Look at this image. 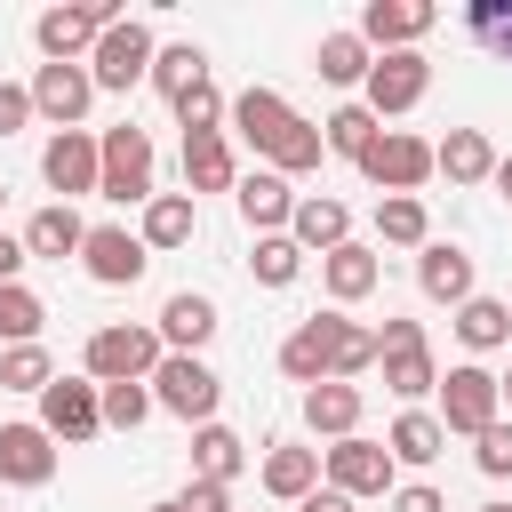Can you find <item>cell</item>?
<instances>
[{
  "label": "cell",
  "instance_id": "cell-49",
  "mask_svg": "<svg viewBox=\"0 0 512 512\" xmlns=\"http://www.w3.org/2000/svg\"><path fill=\"white\" fill-rule=\"evenodd\" d=\"M296 512H352V496H344V488H312Z\"/></svg>",
  "mask_w": 512,
  "mask_h": 512
},
{
  "label": "cell",
  "instance_id": "cell-18",
  "mask_svg": "<svg viewBox=\"0 0 512 512\" xmlns=\"http://www.w3.org/2000/svg\"><path fill=\"white\" fill-rule=\"evenodd\" d=\"M0 480L8 488H48L56 480V440L40 424H0Z\"/></svg>",
  "mask_w": 512,
  "mask_h": 512
},
{
  "label": "cell",
  "instance_id": "cell-33",
  "mask_svg": "<svg viewBox=\"0 0 512 512\" xmlns=\"http://www.w3.org/2000/svg\"><path fill=\"white\" fill-rule=\"evenodd\" d=\"M368 72H376V48L360 40V32H328L320 40V80H336V88H368Z\"/></svg>",
  "mask_w": 512,
  "mask_h": 512
},
{
  "label": "cell",
  "instance_id": "cell-6",
  "mask_svg": "<svg viewBox=\"0 0 512 512\" xmlns=\"http://www.w3.org/2000/svg\"><path fill=\"white\" fill-rule=\"evenodd\" d=\"M152 400H160L168 416H184V424H216L224 384H216V368H208L200 352H168V360L152 368Z\"/></svg>",
  "mask_w": 512,
  "mask_h": 512
},
{
  "label": "cell",
  "instance_id": "cell-14",
  "mask_svg": "<svg viewBox=\"0 0 512 512\" xmlns=\"http://www.w3.org/2000/svg\"><path fill=\"white\" fill-rule=\"evenodd\" d=\"M40 176H48L64 200H80V192H96V184H104V144H96L88 128H56V136H48V152H40Z\"/></svg>",
  "mask_w": 512,
  "mask_h": 512
},
{
  "label": "cell",
  "instance_id": "cell-10",
  "mask_svg": "<svg viewBox=\"0 0 512 512\" xmlns=\"http://www.w3.org/2000/svg\"><path fill=\"white\" fill-rule=\"evenodd\" d=\"M360 176H368V184H384V200H416V184L432 176V144H424V136H408V128H384V136H376V152L360 160Z\"/></svg>",
  "mask_w": 512,
  "mask_h": 512
},
{
  "label": "cell",
  "instance_id": "cell-30",
  "mask_svg": "<svg viewBox=\"0 0 512 512\" xmlns=\"http://www.w3.org/2000/svg\"><path fill=\"white\" fill-rule=\"evenodd\" d=\"M240 464H248V448H240V432H224V424H200L192 432V480H240Z\"/></svg>",
  "mask_w": 512,
  "mask_h": 512
},
{
  "label": "cell",
  "instance_id": "cell-15",
  "mask_svg": "<svg viewBox=\"0 0 512 512\" xmlns=\"http://www.w3.org/2000/svg\"><path fill=\"white\" fill-rule=\"evenodd\" d=\"M80 264H88V280H104V288H136L144 264H152V248H144V232H128V224H88Z\"/></svg>",
  "mask_w": 512,
  "mask_h": 512
},
{
  "label": "cell",
  "instance_id": "cell-53",
  "mask_svg": "<svg viewBox=\"0 0 512 512\" xmlns=\"http://www.w3.org/2000/svg\"><path fill=\"white\" fill-rule=\"evenodd\" d=\"M480 512H512V504H480Z\"/></svg>",
  "mask_w": 512,
  "mask_h": 512
},
{
  "label": "cell",
  "instance_id": "cell-45",
  "mask_svg": "<svg viewBox=\"0 0 512 512\" xmlns=\"http://www.w3.org/2000/svg\"><path fill=\"white\" fill-rule=\"evenodd\" d=\"M384 504H392V512H448V496H440L432 480H408V488H392Z\"/></svg>",
  "mask_w": 512,
  "mask_h": 512
},
{
  "label": "cell",
  "instance_id": "cell-4",
  "mask_svg": "<svg viewBox=\"0 0 512 512\" xmlns=\"http://www.w3.org/2000/svg\"><path fill=\"white\" fill-rule=\"evenodd\" d=\"M432 416H440V432L480 440V432L504 416V384H496L480 360H464V368H448V376H440V408H432Z\"/></svg>",
  "mask_w": 512,
  "mask_h": 512
},
{
  "label": "cell",
  "instance_id": "cell-42",
  "mask_svg": "<svg viewBox=\"0 0 512 512\" xmlns=\"http://www.w3.org/2000/svg\"><path fill=\"white\" fill-rule=\"evenodd\" d=\"M464 24H472V40H480V48L512 56V0H472V8H464Z\"/></svg>",
  "mask_w": 512,
  "mask_h": 512
},
{
  "label": "cell",
  "instance_id": "cell-41",
  "mask_svg": "<svg viewBox=\"0 0 512 512\" xmlns=\"http://www.w3.org/2000/svg\"><path fill=\"white\" fill-rule=\"evenodd\" d=\"M152 408H160L152 384H104V424H112V432H136Z\"/></svg>",
  "mask_w": 512,
  "mask_h": 512
},
{
  "label": "cell",
  "instance_id": "cell-51",
  "mask_svg": "<svg viewBox=\"0 0 512 512\" xmlns=\"http://www.w3.org/2000/svg\"><path fill=\"white\" fill-rule=\"evenodd\" d=\"M496 384H504V408H512V376H496Z\"/></svg>",
  "mask_w": 512,
  "mask_h": 512
},
{
  "label": "cell",
  "instance_id": "cell-16",
  "mask_svg": "<svg viewBox=\"0 0 512 512\" xmlns=\"http://www.w3.org/2000/svg\"><path fill=\"white\" fill-rule=\"evenodd\" d=\"M88 104H96V72H88V64H40V72H32V112H40V120L80 128Z\"/></svg>",
  "mask_w": 512,
  "mask_h": 512
},
{
  "label": "cell",
  "instance_id": "cell-22",
  "mask_svg": "<svg viewBox=\"0 0 512 512\" xmlns=\"http://www.w3.org/2000/svg\"><path fill=\"white\" fill-rule=\"evenodd\" d=\"M288 240H296L304 256H336V248L352 240V208L312 192V200H296V224H288Z\"/></svg>",
  "mask_w": 512,
  "mask_h": 512
},
{
  "label": "cell",
  "instance_id": "cell-25",
  "mask_svg": "<svg viewBox=\"0 0 512 512\" xmlns=\"http://www.w3.org/2000/svg\"><path fill=\"white\" fill-rule=\"evenodd\" d=\"M24 248H32V256H56V264H64V256H80V248H88L80 208H72V200H48V208L24 224Z\"/></svg>",
  "mask_w": 512,
  "mask_h": 512
},
{
  "label": "cell",
  "instance_id": "cell-43",
  "mask_svg": "<svg viewBox=\"0 0 512 512\" xmlns=\"http://www.w3.org/2000/svg\"><path fill=\"white\" fill-rule=\"evenodd\" d=\"M368 368H376V328H352L344 320V336H336V384H352Z\"/></svg>",
  "mask_w": 512,
  "mask_h": 512
},
{
  "label": "cell",
  "instance_id": "cell-39",
  "mask_svg": "<svg viewBox=\"0 0 512 512\" xmlns=\"http://www.w3.org/2000/svg\"><path fill=\"white\" fill-rule=\"evenodd\" d=\"M0 384H8V392H48L56 368H48L40 344H8V352H0Z\"/></svg>",
  "mask_w": 512,
  "mask_h": 512
},
{
  "label": "cell",
  "instance_id": "cell-35",
  "mask_svg": "<svg viewBox=\"0 0 512 512\" xmlns=\"http://www.w3.org/2000/svg\"><path fill=\"white\" fill-rule=\"evenodd\" d=\"M456 336H464L472 352H496V344H512V304H496V296H472V304H456Z\"/></svg>",
  "mask_w": 512,
  "mask_h": 512
},
{
  "label": "cell",
  "instance_id": "cell-44",
  "mask_svg": "<svg viewBox=\"0 0 512 512\" xmlns=\"http://www.w3.org/2000/svg\"><path fill=\"white\" fill-rule=\"evenodd\" d=\"M472 464H480L488 480H512V424H504V416H496V424L472 440Z\"/></svg>",
  "mask_w": 512,
  "mask_h": 512
},
{
  "label": "cell",
  "instance_id": "cell-2",
  "mask_svg": "<svg viewBox=\"0 0 512 512\" xmlns=\"http://www.w3.org/2000/svg\"><path fill=\"white\" fill-rule=\"evenodd\" d=\"M160 360H168L160 328H136V320L96 328V336H88V352H80L88 384H152V368H160Z\"/></svg>",
  "mask_w": 512,
  "mask_h": 512
},
{
  "label": "cell",
  "instance_id": "cell-13",
  "mask_svg": "<svg viewBox=\"0 0 512 512\" xmlns=\"http://www.w3.org/2000/svg\"><path fill=\"white\" fill-rule=\"evenodd\" d=\"M152 32L136 24V16H120L104 40H96V56H88V72H96V88H136V80H152Z\"/></svg>",
  "mask_w": 512,
  "mask_h": 512
},
{
  "label": "cell",
  "instance_id": "cell-9",
  "mask_svg": "<svg viewBox=\"0 0 512 512\" xmlns=\"http://www.w3.org/2000/svg\"><path fill=\"white\" fill-rule=\"evenodd\" d=\"M424 88H432V56L424 48H392V56H376V72H368V112L376 120H392V112H416L424 104Z\"/></svg>",
  "mask_w": 512,
  "mask_h": 512
},
{
  "label": "cell",
  "instance_id": "cell-32",
  "mask_svg": "<svg viewBox=\"0 0 512 512\" xmlns=\"http://www.w3.org/2000/svg\"><path fill=\"white\" fill-rule=\"evenodd\" d=\"M320 136H328V152H344V160H368V152H376V136H384V120H376L368 104H336V112L320 120Z\"/></svg>",
  "mask_w": 512,
  "mask_h": 512
},
{
  "label": "cell",
  "instance_id": "cell-52",
  "mask_svg": "<svg viewBox=\"0 0 512 512\" xmlns=\"http://www.w3.org/2000/svg\"><path fill=\"white\" fill-rule=\"evenodd\" d=\"M152 512H184V504H176V496H168V504H152Z\"/></svg>",
  "mask_w": 512,
  "mask_h": 512
},
{
  "label": "cell",
  "instance_id": "cell-17",
  "mask_svg": "<svg viewBox=\"0 0 512 512\" xmlns=\"http://www.w3.org/2000/svg\"><path fill=\"white\" fill-rule=\"evenodd\" d=\"M432 24H440V8H432V0H368V8H360V40H368L376 56L416 48Z\"/></svg>",
  "mask_w": 512,
  "mask_h": 512
},
{
  "label": "cell",
  "instance_id": "cell-50",
  "mask_svg": "<svg viewBox=\"0 0 512 512\" xmlns=\"http://www.w3.org/2000/svg\"><path fill=\"white\" fill-rule=\"evenodd\" d=\"M488 184H496V192L512 200V160H496V176H488Z\"/></svg>",
  "mask_w": 512,
  "mask_h": 512
},
{
  "label": "cell",
  "instance_id": "cell-26",
  "mask_svg": "<svg viewBox=\"0 0 512 512\" xmlns=\"http://www.w3.org/2000/svg\"><path fill=\"white\" fill-rule=\"evenodd\" d=\"M320 280H328V296L336 304H360L376 280H384V264H376V248H360V240H344L336 256H320Z\"/></svg>",
  "mask_w": 512,
  "mask_h": 512
},
{
  "label": "cell",
  "instance_id": "cell-11",
  "mask_svg": "<svg viewBox=\"0 0 512 512\" xmlns=\"http://www.w3.org/2000/svg\"><path fill=\"white\" fill-rule=\"evenodd\" d=\"M336 336H344V320H336V312L296 320V328H288V344H280V376H288V384H304V392H312V384H328V376H336Z\"/></svg>",
  "mask_w": 512,
  "mask_h": 512
},
{
  "label": "cell",
  "instance_id": "cell-34",
  "mask_svg": "<svg viewBox=\"0 0 512 512\" xmlns=\"http://www.w3.org/2000/svg\"><path fill=\"white\" fill-rule=\"evenodd\" d=\"M200 80H208V48H200V40H176V48L152 56V88H160L168 104H176L184 88H200Z\"/></svg>",
  "mask_w": 512,
  "mask_h": 512
},
{
  "label": "cell",
  "instance_id": "cell-28",
  "mask_svg": "<svg viewBox=\"0 0 512 512\" xmlns=\"http://www.w3.org/2000/svg\"><path fill=\"white\" fill-rule=\"evenodd\" d=\"M384 448H392V464H432V456L448 448V432H440L432 408H400L392 432H384Z\"/></svg>",
  "mask_w": 512,
  "mask_h": 512
},
{
  "label": "cell",
  "instance_id": "cell-7",
  "mask_svg": "<svg viewBox=\"0 0 512 512\" xmlns=\"http://www.w3.org/2000/svg\"><path fill=\"white\" fill-rule=\"evenodd\" d=\"M120 24V8L112 0H88V8H40V24H32V40H40V56L48 64H80V56H96V40Z\"/></svg>",
  "mask_w": 512,
  "mask_h": 512
},
{
  "label": "cell",
  "instance_id": "cell-24",
  "mask_svg": "<svg viewBox=\"0 0 512 512\" xmlns=\"http://www.w3.org/2000/svg\"><path fill=\"white\" fill-rule=\"evenodd\" d=\"M232 184H240V168H232L224 128L216 136H184V192L200 200V192H232Z\"/></svg>",
  "mask_w": 512,
  "mask_h": 512
},
{
  "label": "cell",
  "instance_id": "cell-31",
  "mask_svg": "<svg viewBox=\"0 0 512 512\" xmlns=\"http://www.w3.org/2000/svg\"><path fill=\"white\" fill-rule=\"evenodd\" d=\"M264 488H272L280 504H304V496L320 488V448H272V456H264Z\"/></svg>",
  "mask_w": 512,
  "mask_h": 512
},
{
  "label": "cell",
  "instance_id": "cell-38",
  "mask_svg": "<svg viewBox=\"0 0 512 512\" xmlns=\"http://www.w3.org/2000/svg\"><path fill=\"white\" fill-rule=\"evenodd\" d=\"M376 232L392 248H424L432 240V216H424V200H376Z\"/></svg>",
  "mask_w": 512,
  "mask_h": 512
},
{
  "label": "cell",
  "instance_id": "cell-5",
  "mask_svg": "<svg viewBox=\"0 0 512 512\" xmlns=\"http://www.w3.org/2000/svg\"><path fill=\"white\" fill-rule=\"evenodd\" d=\"M104 144V200H120V208H152V136L136 128V120H120V128H104L96 136Z\"/></svg>",
  "mask_w": 512,
  "mask_h": 512
},
{
  "label": "cell",
  "instance_id": "cell-20",
  "mask_svg": "<svg viewBox=\"0 0 512 512\" xmlns=\"http://www.w3.org/2000/svg\"><path fill=\"white\" fill-rule=\"evenodd\" d=\"M232 200H240V216L256 224V240H272V232H288V224H296V192H288V176H272V168L240 176V184H232Z\"/></svg>",
  "mask_w": 512,
  "mask_h": 512
},
{
  "label": "cell",
  "instance_id": "cell-37",
  "mask_svg": "<svg viewBox=\"0 0 512 512\" xmlns=\"http://www.w3.org/2000/svg\"><path fill=\"white\" fill-rule=\"evenodd\" d=\"M40 320H48V304H40L24 280H8V288H0V336H8V344H40Z\"/></svg>",
  "mask_w": 512,
  "mask_h": 512
},
{
  "label": "cell",
  "instance_id": "cell-54",
  "mask_svg": "<svg viewBox=\"0 0 512 512\" xmlns=\"http://www.w3.org/2000/svg\"><path fill=\"white\" fill-rule=\"evenodd\" d=\"M0 208H8V184H0Z\"/></svg>",
  "mask_w": 512,
  "mask_h": 512
},
{
  "label": "cell",
  "instance_id": "cell-47",
  "mask_svg": "<svg viewBox=\"0 0 512 512\" xmlns=\"http://www.w3.org/2000/svg\"><path fill=\"white\" fill-rule=\"evenodd\" d=\"M32 120V88H16V80H0V136H16Z\"/></svg>",
  "mask_w": 512,
  "mask_h": 512
},
{
  "label": "cell",
  "instance_id": "cell-27",
  "mask_svg": "<svg viewBox=\"0 0 512 512\" xmlns=\"http://www.w3.org/2000/svg\"><path fill=\"white\" fill-rule=\"evenodd\" d=\"M304 424L328 432V440H352V432H360V384H336V376L312 384V392H304Z\"/></svg>",
  "mask_w": 512,
  "mask_h": 512
},
{
  "label": "cell",
  "instance_id": "cell-19",
  "mask_svg": "<svg viewBox=\"0 0 512 512\" xmlns=\"http://www.w3.org/2000/svg\"><path fill=\"white\" fill-rule=\"evenodd\" d=\"M416 288L432 296V304H472L480 288H472V256L456 248V240H424L416 248Z\"/></svg>",
  "mask_w": 512,
  "mask_h": 512
},
{
  "label": "cell",
  "instance_id": "cell-8",
  "mask_svg": "<svg viewBox=\"0 0 512 512\" xmlns=\"http://www.w3.org/2000/svg\"><path fill=\"white\" fill-rule=\"evenodd\" d=\"M40 432L48 440H96L104 432V384H88V376H56L48 392H40Z\"/></svg>",
  "mask_w": 512,
  "mask_h": 512
},
{
  "label": "cell",
  "instance_id": "cell-21",
  "mask_svg": "<svg viewBox=\"0 0 512 512\" xmlns=\"http://www.w3.org/2000/svg\"><path fill=\"white\" fill-rule=\"evenodd\" d=\"M432 176H448V184H488V176H496V144H488L480 128H448V136L432 144Z\"/></svg>",
  "mask_w": 512,
  "mask_h": 512
},
{
  "label": "cell",
  "instance_id": "cell-3",
  "mask_svg": "<svg viewBox=\"0 0 512 512\" xmlns=\"http://www.w3.org/2000/svg\"><path fill=\"white\" fill-rule=\"evenodd\" d=\"M376 368H384V392H392V400L440 392V360H432V344H424L416 320H384V328H376Z\"/></svg>",
  "mask_w": 512,
  "mask_h": 512
},
{
  "label": "cell",
  "instance_id": "cell-12",
  "mask_svg": "<svg viewBox=\"0 0 512 512\" xmlns=\"http://www.w3.org/2000/svg\"><path fill=\"white\" fill-rule=\"evenodd\" d=\"M320 472H328V488H344L352 504H360V496H392V448H384V440H360V432H352V440H336V448L320 456Z\"/></svg>",
  "mask_w": 512,
  "mask_h": 512
},
{
  "label": "cell",
  "instance_id": "cell-46",
  "mask_svg": "<svg viewBox=\"0 0 512 512\" xmlns=\"http://www.w3.org/2000/svg\"><path fill=\"white\" fill-rule=\"evenodd\" d=\"M176 504H184V512H232V488H224V480H192Z\"/></svg>",
  "mask_w": 512,
  "mask_h": 512
},
{
  "label": "cell",
  "instance_id": "cell-29",
  "mask_svg": "<svg viewBox=\"0 0 512 512\" xmlns=\"http://www.w3.org/2000/svg\"><path fill=\"white\" fill-rule=\"evenodd\" d=\"M192 232H200L192 192H152V208H144V248H184Z\"/></svg>",
  "mask_w": 512,
  "mask_h": 512
},
{
  "label": "cell",
  "instance_id": "cell-36",
  "mask_svg": "<svg viewBox=\"0 0 512 512\" xmlns=\"http://www.w3.org/2000/svg\"><path fill=\"white\" fill-rule=\"evenodd\" d=\"M224 120H232V104H224V88H216V80H200V88H184V96H176V128H184V136H216Z\"/></svg>",
  "mask_w": 512,
  "mask_h": 512
},
{
  "label": "cell",
  "instance_id": "cell-23",
  "mask_svg": "<svg viewBox=\"0 0 512 512\" xmlns=\"http://www.w3.org/2000/svg\"><path fill=\"white\" fill-rule=\"evenodd\" d=\"M152 328H160V344H168V352H200V344L216 336V304H208V296H192V288H176V296L160 304V320H152Z\"/></svg>",
  "mask_w": 512,
  "mask_h": 512
},
{
  "label": "cell",
  "instance_id": "cell-48",
  "mask_svg": "<svg viewBox=\"0 0 512 512\" xmlns=\"http://www.w3.org/2000/svg\"><path fill=\"white\" fill-rule=\"evenodd\" d=\"M24 264H32V248H24V232H0V288H8V280H16Z\"/></svg>",
  "mask_w": 512,
  "mask_h": 512
},
{
  "label": "cell",
  "instance_id": "cell-1",
  "mask_svg": "<svg viewBox=\"0 0 512 512\" xmlns=\"http://www.w3.org/2000/svg\"><path fill=\"white\" fill-rule=\"evenodd\" d=\"M232 128L264 152L272 176H304V168H320V152H328V136H320L280 88H240V96H232Z\"/></svg>",
  "mask_w": 512,
  "mask_h": 512
},
{
  "label": "cell",
  "instance_id": "cell-40",
  "mask_svg": "<svg viewBox=\"0 0 512 512\" xmlns=\"http://www.w3.org/2000/svg\"><path fill=\"white\" fill-rule=\"evenodd\" d=\"M248 264H256V280H264V288H288V280L304 272V248H296L288 232H272V240H256V256H248Z\"/></svg>",
  "mask_w": 512,
  "mask_h": 512
}]
</instances>
